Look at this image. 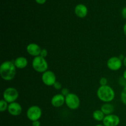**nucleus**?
Here are the masks:
<instances>
[{
	"instance_id": "a211bd4d",
	"label": "nucleus",
	"mask_w": 126,
	"mask_h": 126,
	"mask_svg": "<svg viewBox=\"0 0 126 126\" xmlns=\"http://www.w3.org/2000/svg\"><path fill=\"white\" fill-rule=\"evenodd\" d=\"M121 100L123 104L126 105V86L124 87V89L121 93Z\"/></svg>"
},
{
	"instance_id": "412c9836",
	"label": "nucleus",
	"mask_w": 126,
	"mask_h": 126,
	"mask_svg": "<svg viewBox=\"0 0 126 126\" xmlns=\"http://www.w3.org/2000/svg\"><path fill=\"white\" fill-rule=\"evenodd\" d=\"M47 54H48V52L47 49H42L41 52V54L39 56L42 57L43 58H46L47 56Z\"/></svg>"
},
{
	"instance_id": "b1692460",
	"label": "nucleus",
	"mask_w": 126,
	"mask_h": 126,
	"mask_svg": "<svg viewBox=\"0 0 126 126\" xmlns=\"http://www.w3.org/2000/svg\"><path fill=\"white\" fill-rule=\"evenodd\" d=\"M32 126H41V123L39 120L32 122Z\"/></svg>"
},
{
	"instance_id": "ddd939ff",
	"label": "nucleus",
	"mask_w": 126,
	"mask_h": 126,
	"mask_svg": "<svg viewBox=\"0 0 126 126\" xmlns=\"http://www.w3.org/2000/svg\"><path fill=\"white\" fill-rule=\"evenodd\" d=\"M75 12L76 16L79 18H84L88 13V9L83 4H79L75 7Z\"/></svg>"
},
{
	"instance_id": "a878e982",
	"label": "nucleus",
	"mask_w": 126,
	"mask_h": 126,
	"mask_svg": "<svg viewBox=\"0 0 126 126\" xmlns=\"http://www.w3.org/2000/svg\"><path fill=\"white\" fill-rule=\"evenodd\" d=\"M123 32H124V35H125L126 37V22L125 24H124V27H123Z\"/></svg>"
},
{
	"instance_id": "6ab92c4d",
	"label": "nucleus",
	"mask_w": 126,
	"mask_h": 126,
	"mask_svg": "<svg viewBox=\"0 0 126 126\" xmlns=\"http://www.w3.org/2000/svg\"><path fill=\"white\" fill-rule=\"evenodd\" d=\"M99 82L100 86H107V84H108V79H107L106 78L102 77L101 78V79H100Z\"/></svg>"
},
{
	"instance_id": "f8f14e48",
	"label": "nucleus",
	"mask_w": 126,
	"mask_h": 126,
	"mask_svg": "<svg viewBox=\"0 0 126 126\" xmlns=\"http://www.w3.org/2000/svg\"><path fill=\"white\" fill-rule=\"evenodd\" d=\"M65 103V97L62 94H58L51 98V105L55 108H60Z\"/></svg>"
},
{
	"instance_id": "5701e85b",
	"label": "nucleus",
	"mask_w": 126,
	"mask_h": 126,
	"mask_svg": "<svg viewBox=\"0 0 126 126\" xmlns=\"http://www.w3.org/2000/svg\"><path fill=\"white\" fill-rule=\"evenodd\" d=\"M121 14H122V16H123V18H124V19L126 20V7H124V8L122 9Z\"/></svg>"
},
{
	"instance_id": "f3484780",
	"label": "nucleus",
	"mask_w": 126,
	"mask_h": 126,
	"mask_svg": "<svg viewBox=\"0 0 126 126\" xmlns=\"http://www.w3.org/2000/svg\"><path fill=\"white\" fill-rule=\"evenodd\" d=\"M9 103L4 99H1L0 101V111L1 112H4L7 110Z\"/></svg>"
},
{
	"instance_id": "c85d7f7f",
	"label": "nucleus",
	"mask_w": 126,
	"mask_h": 126,
	"mask_svg": "<svg viewBox=\"0 0 126 126\" xmlns=\"http://www.w3.org/2000/svg\"><path fill=\"white\" fill-rule=\"evenodd\" d=\"M95 126H105L103 125V124H97V125Z\"/></svg>"
},
{
	"instance_id": "4468645a",
	"label": "nucleus",
	"mask_w": 126,
	"mask_h": 126,
	"mask_svg": "<svg viewBox=\"0 0 126 126\" xmlns=\"http://www.w3.org/2000/svg\"><path fill=\"white\" fill-rule=\"evenodd\" d=\"M14 63L16 68L23 69L27 67L28 62L27 58L21 56L16 58L14 61Z\"/></svg>"
},
{
	"instance_id": "aec40b11",
	"label": "nucleus",
	"mask_w": 126,
	"mask_h": 126,
	"mask_svg": "<svg viewBox=\"0 0 126 126\" xmlns=\"http://www.w3.org/2000/svg\"><path fill=\"white\" fill-rule=\"evenodd\" d=\"M53 87H54V89H55L56 90H60L62 89V84L60 83V82L56 81L55 83L54 84V86H53Z\"/></svg>"
},
{
	"instance_id": "9b49d317",
	"label": "nucleus",
	"mask_w": 126,
	"mask_h": 126,
	"mask_svg": "<svg viewBox=\"0 0 126 126\" xmlns=\"http://www.w3.org/2000/svg\"><path fill=\"white\" fill-rule=\"evenodd\" d=\"M41 49V47L36 43H30L27 46V52L28 54L34 57L40 55Z\"/></svg>"
},
{
	"instance_id": "39448f33",
	"label": "nucleus",
	"mask_w": 126,
	"mask_h": 126,
	"mask_svg": "<svg viewBox=\"0 0 126 126\" xmlns=\"http://www.w3.org/2000/svg\"><path fill=\"white\" fill-rule=\"evenodd\" d=\"M65 104L68 108L75 110L79 107L80 99L75 94L70 93L65 97Z\"/></svg>"
},
{
	"instance_id": "2eb2a0df",
	"label": "nucleus",
	"mask_w": 126,
	"mask_h": 126,
	"mask_svg": "<svg viewBox=\"0 0 126 126\" xmlns=\"http://www.w3.org/2000/svg\"><path fill=\"white\" fill-rule=\"evenodd\" d=\"M100 110L106 116L113 114V113L114 111V106L112 104H111V103H105L103 105H102Z\"/></svg>"
},
{
	"instance_id": "6e6552de",
	"label": "nucleus",
	"mask_w": 126,
	"mask_h": 126,
	"mask_svg": "<svg viewBox=\"0 0 126 126\" xmlns=\"http://www.w3.org/2000/svg\"><path fill=\"white\" fill-rule=\"evenodd\" d=\"M123 64V62L119 57H111L108 60L107 67L111 71H118L120 70Z\"/></svg>"
},
{
	"instance_id": "423d86ee",
	"label": "nucleus",
	"mask_w": 126,
	"mask_h": 126,
	"mask_svg": "<svg viewBox=\"0 0 126 126\" xmlns=\"http://www.w3.org/2000/svg\"><path fill=\"white\" fill-rule=\"evenodd\" d=\"M42 116V110L37 105L31 106L27 111V117L32 122L38 121Z\"/></svg>"
},
{
	"instance_id": "1a4fd4ad",
	"label": "nucleus",
	"mask_w": 126,
	"mask_h": 126,
	"mask_svg": "<svg viewBox=\"0 0 126 126\" xmlns=\"http://www.w3.org/2000/svg\"><path fill=\"white\" fill-rule=\"evenodd\" d=\"M120 123V118L116 114H111L106 115L103 120L105 126H118Z\"/></svg>"
},
{
	"instance_id": "4be33fe9",
	"label": "nucleus",
	"mask_w": 126,
	"mask_h": 126,
	"mask_svg": "<svg viewBox=\"0 0 126 126\" xmlns=\"http://www.w3.org/2000/svg\"><path fill=\"white\" fill-rule=\"evenodd\" d=\"M70 93V91H69V90L67 88L62 89L61 94L65 96V97H66V96L67 95H68Z\"/></svg>"
},
{
	"instance_id": "0eeeda50",
	"label": "nucleus",
	"mask_w": 126,
	"mask_h": 126,
	"mask_svg": "<svg viewBox=\"0 0 126 126\" xmlns=\"http://www.w3.org/2000/svg\"><path fill=\"white\" fill-rule=\"evenodd\" d=\"M41 79L44 84L47 86H53L57 81L55 74L50 70H47L42 74Z\"/></svg>"
},
{
	"instance_id": "cd10ccee",
	"label": "nucleus",
	"mask_w": 126,
	"mask_h": 126,
	"mask_svg": "<svg viewBox=\"0 0 126 126\" xmlns=\"http://www.w3.org/2000/svg\"><path fill=\"white\" fill-rule=\"evenodd\" d=\"M123 64H124V66L126 67V56L125 57V58H124V60H123Z\"/></svg>"
},
{
	"instance_id": "9d476101",
	"label": "nucleus",
	"mask_w": 126,
	"mask_h": 126,
	"mask_svg": "<svg viewBox=\"0 0 126 126\" xmlns=\"http://www.w3.org/2000/svg\"><path fill=\"white\" fill-rule=\"evenodd\" d=\"M7 111L11 115L17 116L22 113V107L20 103L16 102H12V103H9Z\"/></svg>"
},
{
	"instance_id": "dca6fc26",
	"label": "nucleus",
	"mask_w": 126,
	"mask_h": 126,
	"mask_svg": "<svg viewBox=\"0 0 126 126\" xmlns=\"http://www.w3.org/2000/svg\"><path fill=\"white\" fill-rule=\"evenodd\" d=\"M92 117L97 121H103L105 117V114L102 112L101 110H97L93 112Z\"/></svg>"
},
{
	"instance_id": "f03ea898",
	"label": "nucleus",
	"mask_w": 126,
	"mask_h": 126,
	"mask_svg": "<svg viewBox=\"0 0 126 126\" xmlns=\"http://www.w3.org/2000/svg\"><path fill=\"white\" fill-rule=\"evenodd\" d=\"M98 99L105 103L112 102L115 97V92L113 89L108 85L100 86L97 91Z\"/></svg>"
},
{
	"instance_id": "393cba45",
	"label": "nucleus",
	"mask_w": 126,
	"mask_h": 126,
	"mask_svg": "<svg viewBox=\"0 0 126 126\" xmlns=\"http://www.w3.org/2000/svg\"><path fill=\"white\" fill-rule=\"evenodd\" d=\"M35 1L39 4H43L46 2V0H35Z\"/></svg>"
},
{
	"instance_id": "20e7f679",
	"label": "nucleus",
	"mask_w": 126,
	"mask_h": 126,
	"mask_svg": "<svg viewBox=\"0 0 126 126\" xmlns=\"http://www.w3.org/2000/svg\"><path fill=\"white\" fill-rule=\"evenodd\" d=\"M18 96L19 94L17 89L15 87H7L4 90L2 94V97H3L2 99L6 101L8 103H11L16 102L18 98Z\"/></svg>"
},
{
	"instance_id": "bb28decb",
	"label": "nucleus",
	"mask_w": 126,
	"mask_h": 126,
	"mask_svg": "<svg viewBox=\"0 0 126 126\" xmlns=\"http://www.w3.org/2000/svg\"><path fill=\"white\" fill-rule=\"evenodd\" d=\"M123 77L124 78V79H125V80H126V70H125V71H124V73H123Z\"/></svg>"
},
{
	"instance_id": "f257e3e1",
	"label": "nucleus",
	"mask_w": 126,
	"mask_h": 126,
	"mask_svg": "<svg viewBox=\"0 0 126 126\" xmlns=\"http://www.w3.org/2000/svg\"><path fill=\"white\" fill-rule=\"evenodd\" d=\"M16 67L14 62H3L0 66V76L1 78L6 81H11L16 75Z\"/></svg>"
},
{
	"instance_id": "7ed1b4c3",
	"label": "nucleus",
	"mask_w": 126,
	"mask_h": 126,
	"mask_svg": "<svg viewBox=\"0 0 126 126\" xmlns=\"http://www.w3.org/2000/svg\"><path fill=\"white\" fill-rule=\"evenodd\" d=\"M48 63L45 58L41 56L36 57L32 61V67L36 72L43 73L48 70Z\"/></svg>"
}]
</instances>
